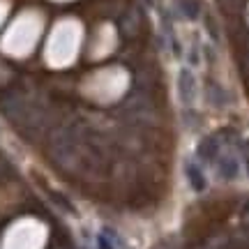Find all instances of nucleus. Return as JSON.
I'll use <instances>...</instances> for the list:
<instances>
[{"label":"nucleus","instance_id":"obj_3","mask_svg":"<svg viewBox=\"0 0 249 249\" xmlns=\"http://www.w3.org/2000/svg\"><path fill=\"white\" fill-rule=\"evenodd\" d=\"M187 173H189V180H192V187H194V189H203L205 180L198 171H194V166H187Z\"/></svg>","mask_w":249,"mask_h":249},{"label":"nucleus","instance_id":"obj_2","mask_svg":"<svg viewBox=\"0 0 249 249\" xmlns=\"http://www.w3.org/2000/svg\"><path fill=\"white\" fill-rule=\"evenodd\" d=\"M180 12L187 18H196L198 17V2L196 0H180Z\"/></svg>","mask_w":249,"mask_h":249},{"label":"nucleus","instance_id":"obj_1","mask_svg":"<svg viewBox=\"0 0 249 249\" xmlns=\"http://www.w3.org/2000/svg\"><path fill=\"white\" fill-rule=\"evenodd\" d=\"M196 95V79L192 70H180L178 74V97L182 99V104H192V99Z\"/></svg>","mask_w":249,"mask_h":249}]
</instances>
